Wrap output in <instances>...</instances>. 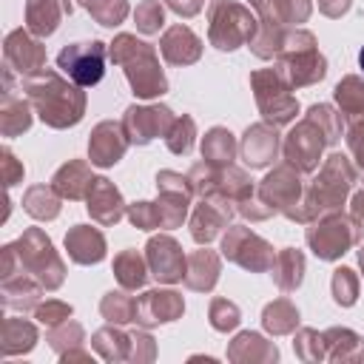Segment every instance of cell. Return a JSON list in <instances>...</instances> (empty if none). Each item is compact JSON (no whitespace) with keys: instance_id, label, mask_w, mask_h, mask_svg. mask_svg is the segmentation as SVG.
<instances>
[{"instance_id":"5","label":"cell","mask_w":364,"mask_h":364,"mask_svg":"<svg viewBox=\"0 0 364 364\" xmlns=\"http://www.w3.org/2000/svg\"><path fill=\"white\" fill-rule=\"evenodd\" d=\"M108 57L122 65L125 80L139 100H154L168 91V80L159 68V57L151 43L136 40L134 34H117L108 48Z\"/></svg>"},{"instance_id":"2","label":"cell","mask_w":364,"mask_h":364,"mask_svg":"<svg viewBox=\"0 0 364 364\" xmlns=\"http://www.w3.org/2000/svg\"><path fill=\"white\" fill-rule=\"evenodd\" d=\"M341 131H344L341 114H336L333 105L316 102L307 108V117L290 128V134L284 136L282 154L296 171L310 173L318 168L321 151L341 139Z\"/></svg>"},{"instance_id":"40","label":"cell","mask_w":364,"mask_h":364,"mask_svg":"<svg viewBox=\"0 0 364 364\" xmlns=\"http://www.w3.org/2000/svg\"><path fill=\"white\" fill-rule=\"evenodd\" d=\"M131 290H111V293H105L102 296V301H100V313H102V318L108 321V324H131L134 321V316H136V299L134 296H128Z\"/></svg>"},{"instance_id":"12","label":"cell","mask_w":364,"mask_h":364,"mask_svg":"<svg viewBox=\"0 0 364 364\" xmlns=\"http://www.w3.org/2000/svg\"><path fill=\"white\" fill-rule=\"evenodd\" d=\"M105 57H108V48L102 40L71 43L57 54V68L80 88H91L105 74Z\"/></svg>"},{"instance_id":"24","label":"cell","mask_w":364,"mask_h":364,"mask_svg":"<svg viewBox=\"0 0 364 364\" xmlns=\"http://www.w3.org/2000/svg\"><path fill=\"white\" fill-rule=\"evenodd\" d=\"M0 290H3V307L6 310H34L40 304V296H43V284L28 276L26 270H17L11 276H0Z\"/></svg>"},{"instance_id":"28","label":"cell","mask_w":364,"mask_h":364,"mask_svg":"<svg viewBox=\"0 0 364 364\" xmlns=\"http://www.w3.org/2000/svg\"><path fill=\"white\" fill-rule=\"evenodd\" d=\"M228 358L236 364H262V361H279V347L273 341H267L259 333H239L230 347H228Z\"/></svg>"},{"instance_id":"22","label":"cell","mask_w":364,"mask_h":364,"mask_svg":"<svg viewBox=\"0 0 364 364\" xmlns=\"http://www.w3.org/2000/svg\"><path fill=\"white\" fill-rule=\"evenodd\" d=\"M250 6L259 14V26L290 31V26H299L310 17V0H250Z\"/></svg>"},{"instance_id":"32","label":"cell","mask_w":364,"mask_h":364,"mask_svg":"<svg viewBox=\"0 0 364 364\" xmlns=\"http://www.w3.org/2000/svg\"><path fill=\"white\" fill-rule=\"evenodd\" d=\"M63 14H68L63 0H26V28L40 40L57 31Z\"/></svg>"},{"instance_id":"31","label":"cell","mask_w":364,"mask_h":364,"mask_svg":"<svg viewBox=\"0 0 364 364\" xmlns=\"http://www.w3.org/2000/svg\"><path fill=\"white\" fill-rule=\"evenodd\" d=\"M321 336L327 361H364V338L350 327H330Z\"/></svg>"},{"instance_id":"3","label":"cell","mask_w":364,"mask_h":364,"mask_svg":"<svg viewBox=\"0 0 364 364\" xmlns=\"http://www.w3.org/2000/svg\"><path fill=\"white\" fill-rule=\"evenodd\" d=\"M355 179H358V171H355L353 159H347L341 154H330L324 159V165L318 168V173L304 185L299 222L307 225V222H313L324 213L341 210V205L347 202V193L353 191Z\"/></svg>"},{"instance_id":"53","label":"cell","mask_w":364,"mask_h":364,"mask_svg":"<svg viewBox=\"0 0 364 364\" xmlns=\"http://www.w3.org/2000/svg\"><path fill=\"white\" fill-rule=\"evenodd\" d=\"M350 216L364 228V191H358V193L353 196V202H350Z\"/></svg>"},{"instance_id":"41","label":"cell","mask_w":364,"mask_h":364,"mask_svg":"<svg viewBox=\"0 0 364 364\" xmlns=\"http://www.w3.org/2000/svg\"><path fill=\"white\" fill-rule=\"evenodd\" d=\"M336 105L344 117H364V80L355 74H347L336 88H333Z\"/></svg>"},{"instance_id":"56","label":"cell","mask_w":364,"mask_h":364,"mask_svg":"<svg viewBox=\"0 0 364 364\" xmlns=\"http://www.w3.org/2000/svg\"><path fill=\"white\" fill-rule=\"evenodd\" d=\"M63 6H65V11L71 14V9H74V6H71V0H63Z\"/></svg>"},{"instance_id":"16","label":"cell","mask_w":364,"mask_h":364,"mask_svg":"<svg viewBox=\"0 0 364 364\" xmlns=\"http://www.w3.org/2000/svg\"><path fill=\"white\" fill-rule=\"evenodd\" d=\"M145 259H148V270L156 282H162V284L182 282L188 256L182 253V247L173 236H168V233L151 236L145 245Z\"/></svg>"},{"instance_id":"42","label":"cell","mask_w":364,"mask_h":364,"mask_svg":"<svg viewBox=\"0 0 364 364\" xmlns=\"http://www.w3.org/2000/svg\"><path fill=\"white\" fill-rule=\"evenodd\" d=\"M193 136H196V122H193V117H188V114L176 117L173 125H171V131L165 134L168 151H171V154H179V156L191 154V148H193Z\"/></svg>"},{"instance_id":"13","label":"cell","mask_w":364,"mask_h":364,"mask_svg":"<svg viewBox=\"0 0 364 364\" xmlns=\"http://www.w3.org/2000/svg\"><path fill=\"white\" fill-rule=\"evenodd\" d=\"M222 256L250 273H264L273 267V247L270 242H264L259 233H253L245 225H228L225 236H222Z\"/></svg>"},{"instance_id":"6","label":"cell","mask_w":364,"mask_h":364,"mask_svg":"<svg viewBox=\"0 0 364 364\" xmlns=\"http://www.w3.org/2000/svg\"><path fill=\"white\" fill-rule=\"evenodd\" d=\"M276 71L287 80L290 88H304L324 80L327 60L318 54L313 31H304V28L287 31L282 51L276 54Z\"/></svg>"},{"instance_id":"55","label":"cell","mask_w":364,"mask_h":364,"mask_svg":"<svg viewBox=\"0 0 364 364\" xmlns=\"http://www.w3.org/2000/svg\"><path fill=\"white\" fill-rule=\"evenodd\" d=\"M358 65H361V71H364V46H361V51H358Z\"/></svg>"},{"instance_id":"8","label":"cell","mask_w":364,"mask_h":364,"mask_svg":"<svg viewBox=\"0 0 364 364\" xmlns=\"http://www.w3.org/2000/svg\"><path fill=\"white\" fill-rule=\"evenodd\" d=\"M259 31V17L236 0H213L208 9V37L216 48L233 51L250 43Z\"/></svg>"},{"instance_id":"47","label":"cell","mask_w":364,"mask_h":364,"mask_svg":"<svg viewBox=\"0 0 364 364\" xmlns=\"http://www.w3.org/2000/svg\"><path fill=\"white\" fill-rule=\"evenodd\" d=\"M134 20H136V28L142 34H156L165 23V9L159 0H142L134 11Z\"/></svg>"},{"instance_id":"54","label":"cell","mask_w":364,"mask_h":364,"mask_svg":"<svg viewBox=\"0 0 364 364\" xmlns=\"http://www.w3.org/2000/svg\"><path fill=\"white\" fill-rule=\"evenodd\" d=\"M358 264H361V273H364V247H358Z\"/></svg>"},{"instance_id":"30","label":"cell","mask_w":364,"mask_h":364,"mask_svg":"<svg viewBox=\"0 0 364 364\" xmlns=\"http://www.w3.org/2000/svg\"><path fill=\"white\" fill-rule=\"evenodd\" d=\"M91 182H94L91 168H88L82 159H71V162H65V165L57 168V173L51 176L54 191H57L63 199H71V202H74V199H85Z\"/></svg>"},{"instance_id":"17","label":"cell","mask_w":364,"mask_h":364,"mask_svg":"<svg viewBox=\"0 0 364 364\" xmlns=\"http://www.w3.org/2000/svg\"><path fill=\"white\" fill-rule=\"evenodd\" d=\"M233 210H236V205H233L230 199H225V196H205V199L193 208V213H191V222H188L191 239H193L196 245L213 242V239L228 228Z\"/></svg>"},{"instance_id":"38","label":"cell","mask_w":364,"mask_h":364,"mask_svg":"<svg viewBox=\"0 0 364 364\" xmlns=\"http://www.w3.org/2000/svg\"><path fill=\"white\" fill-rule=\"evenodd\" d=\"M236 151H239V145L228 128L216 125L202 136V159L210 165H233Z\"/></svg>"},{"instance_id":"43","label":"cell","mask_w":364,"mask_h":364,"mask_svg":"<svg viewBox=\"0 0 364 364\" xmlns=\"http://www.w3.org/2000/svg\"><path fill=\"white\" fill-rule=\"evenodd\" d=\"M330 290L338 307H353L358 301V276L350 267H336L330 279Z\"/></svg>"},{"instance_id":"18","label":"cell","mask_w":364,"mask_h":364,"mask_svg":"<svg viewBox=\"0 0 364 364\" xmlns=\"http://www.w3.org/2000/svg\"><path fill=\"white\" fill-rule=\"evenodd\" d=\"M185 313V301L176 290H148L136 299V316L134 321L145 330L156 327V324H168L176 321Z\"/></svg>"},{"instance_id":"20","label":"cell","mask_w":364,"mask_h":364,"mask_svg":"<svg viewBox=\"0 0 364 364\" xmlns=\"http://www.w3.org/2000/svg\"><path fill=\"white\" fill-rule=\"evenodd\" d=\"M85 202H88L85 208H88L91 219H94L97 225H102V228L117 225V222L125 216V210H128V205H125L119 188H117L111 179H105V176H94Z\"/></svg>"},{"instance_id":"50","label":"cell","mask_w":364,"mask_h":364,"mask_svg":"<svg viewBox=\"0 0 364 364\" xmlns=\"http://www.w3.org/2000/svg\"><path fill=\"white\" fill-rule=\"evenodd\" d=\"M0 156H3L0 159V165H3V182H6V188H11V185H17L23 179V162H17L9 148H3Z\"/></svg>"},{"instance_id":"52","label":"cell","mask_w":364,"mask_h":364,"mask_svg":"<svg viewBox=\"0 0 364 364\" xmlns=\"http://www.w3.org/2000/svg\"><path fill=\"white\" fill-rule=\"evenodd\" d=\"M350 6H353V0H318V11L327 17H341L350 11Z\"/></svg>"},{"instance_id":"7","label":"cell","mask_w":364,"mask_h":364,"mask_svg":"<svg viewBox=\"0 0 364 364\" xmlns=\"http://www.w3.org/2000/svg\"><path fill=\"white\" fill-rule=\"evenodd\" d=\"M304 239H307V247H310L318 259L336 262V259H341L350 247L358 245V239H361V225H358L353 216H347V213H341V210H333V213H324V216L307 222Z\"/></svg>"},{"instance_id":"19","label":"cell","mask_w":364,"mask_h":364,"mask_svg":"<svg viewBox=\"0 0 364 364\" xmlns=\"http://www.w3.org/2000/svg\"><path fill=\"white\" fill-rule=\"evenodd\" d=\"M128 136L122 131V122H114V119H105L100 122L94 131H91V139H88V159L91 165L97 168H111L117 165L125 151H128Z\"/></svg>"},{"instance_id":"1","label":"cell","mask_w":364,"mask_h":364,"mask_svg":"<svg viewBox=\"0 0 364 364\" xmlns=\"http://www.w3.org/2000/svg\"><path fill=\"white\" fill-rule=\"evenodd\" d=\"M20 88L31 102L34 114L48 128H71L85 114V91H80L77 82L65 80L54 68H43L31 77H23Z\"/></svg>"},{"instance_id":"48","label":"cell","mask_w":364,"mask_h":364,"mask_svg":"<svg viewBox=\"0 0 364 364\" xmlns=\"http://www.w3.org/2000/svg\"><path fill=\"white\" fill-rule=\"evenodd\" d=\"M71 304L60 301V299H46L34 307V318L43 324V327H54V324H63L65 318H71Z\"/></svg>"},{"instance_id":"49","label":"cell","mask_w":364,"mask_h":364,"mask_svg":"<svg viewBox=\"0 0 364 364\" xmlns=\"http://www.w3.org/2000/svg\"><path fill=\"white\" fill-rule=\"evenodd\" d=\"M347 151L353 156V165H355L358 176H364V117L350 122V128H347Z\"/></svg>"},{"instance_id":"33","label":"cell","mask_w":364,"mask_h":364,"mask_svg":"<svg viewBox=\"0 0 364 364\" xmlns=\"http://www.w3.org/2000/svg\"><path fill=\"white\" fill-rule=\"evenodd\" d=\"M34 344H37V327L31 321L17 318V316H6L3 318V324H0V353L6 358L28 353Z\"/></svg>"},{"instance_id":"14","label":"cell","mask_w":364,"mask_h":364,"mask_svg":"<svg viewBox=\"0 0 364 364\" xmlns=\"http://www.w3.org/2000/svg\"><path fill=\"white\" fill-rule=\"evenodd\" d=\"M173 111L168 105H131L122 117V131L131 145H148L156 136H165L173 125Z\"/></svg>"},{"instance_id":"23","label":"cell","mask_w":364,"mask_h":364,"mask_svg":"<svg viewBox=\"0 0 364 364\" xmlns=\"http://www.w3.org/2000/svg\"><path fill=\"white\" fill-rule=\"evenodd\" d=\"M219 273H222V259L216 250H193L188 253V262H185V287L188 290H196V293H210L219 282Z\"/></svg>"},{"instance_id":"45","label":"cell","mask_w":364,"mask_h":364,"mask_svg":"<svg viewBox=\"0 0 364 364\" xmlns=\"http://www.w3.org/2000/svg\"><path fill=\"white\" fill-rule=\"evenodd\" d=\"M293 353L301 361H327L324 358V336L313 327H301L293 338Z\"/></svg>"},{"instance_id":"35","label":"cell","mask_w":364,"mask_h":364,"mask_svg":"<svg viewBox=\"0 0 364 364\" xmlns=\"http://www.w3.org/2000/svg\"><path fill=\"white\" fill-rule=\"evenodd\" d=\"M270 273H273V282L279 284V290L293 293L301 284V279H304V253L296 250V247L279 250L276 259H273Z\"/></svg>"},{"instance_id":"9","label":"cell","mask_w":364,"mask_h":364,"mask_svg":"<svg viewBox=\"0 0 364 364\" xmlns=\"http://www.w3.org/2000/svg\"><path fill=\"white\" fill-rule=\"evenodd\" d=\"M14 250H17V259H20V267L34 276L46 290H57L65 279V264L63 259L57 256L51 239L40 230V228H28L23 230V236L14 242Z\"/></svg>"},{"instance_id":"10","label":"cell","mask_w":364,"mask_h":364,"mask_svg":"<svg viewBox=\"0 0 364 364\" xmlns=\"http://www.w3.org/2000/svg\"><path fill=\"white\" fill-rule=\"evenodd\" d=\"M250 88L256 97V105L264 117V122L270 125H287L296 119L299 114V100L293 94V88L287 85V80L276 71V68H259L250 74Z\"/></svg>"},{"instance_id":"34","label":"cell","mask_w":364,"mask_h":364,"mask_svg":"<svg viewBox=\"0 0 364 364\" xmlns=\"http://www.w3.org/2000/svg\"><path fill=\"white\" fill-rule=\"evenodd\" d=\"M31 128V102L17 97L14 91H3L0 102V131L3 136H17Z\"/></svg>"},{"instance_id":"51","label":"cell","mask_w":364,"mask_h":364,"mask_svg":"<svg viewBox=\"0 0 364 364\" xmlns=\"http://www.w3.org/2000/svg\"><path fill=\"white\" fill-rule=\"evenodd\" d=\"M165 6H168L171 11H176L179 17H193V14L202 11L205 0H165Z\"/></svg>"},{"instance_id":"25","label":"cell","mask_w":364,"mask_h":364,"mask_svg":"<svg viewBox=\"0 0 364 364\" xmlns=\"http://www.w3.org/2000/svg\"><path fill=\"white\" fill-rule=\"evenodd\" d=\"M159 51H162L165 63H171V65H191L202 57V40L188 26L176 23L162 34Z\"/></svg>"},{"instance_id":"11","label":"cell","mask_w":364,"mask_h":364,"mask_svg":"<svg viewBox=\"0 0 364 364\" xmlns=\"http://www.w3.org/2000/svg\"><path fill=\"white\" fill-rule=\"evenodd\" d=\"M259 199L264 205L273 208V213L287 216L290 222H299V208H301V196H304V185H301V171H296L290 162L273 168L256 188Z\"/></svg>"},{"instance_id":"15","label":"cell","mask_w":364,"mask_h":364,"mask_svg":"<svg viewBox=\"0 0 364 364\" xmlns=\"http://www.w3.org/2000/svg\"><path fill=\"white\" fill-rule=\"evenodd\" d=\"M3 65L20 77H31L46 68V46L28 28H14L3 43Z\"/></svg>"},{"instance_id":"21","label":"cell","mask_w":364,"mask_h":364,"mask_svg":"<svg viewBox=\"0 0 364 364\" xmlns=\"http://www.w3.org/2000/svg\"><path fill=\"white\" fill-rule=\"evenodd\" d=\"M239 154L245 159V165L250 168H267L276 154H279V134H276V125L270 122H256L245 131L242 136V145H239Z\"/></svg>"},{"instance_id":"36","label":"cell","mask_w":364,"mask_h":364,"mask_svg":"<svg viewBox=\"0 0 364 364\" xmlns=\"http://www.w3.org/2000/svg\"><path fill=\"white\" fill-rule=\"evenodd\" d=\"M148 259L139 250H122L114 256V276L119 282V287L125 290H139L148 282Z\"/></svg>"},{"instance_id":"37","label":"cell","mask_w":364,"mask_h":364,"mask_svg":"<svg viewBox=\"0 0 364 364\" xmlns=\"http://www.w3.org/2000/svg\"><path fill=\"white\" fill-rule=\"evenodd\" d=\"M60 202L63 196L54 191V185H31L26 193H23V208L28 216L40 219V222H48V219H57L60 216Z\"/></svg>"},{"instance_id":"26","label":"cell","mask_w":364,"mask_h":364,"mask_svg":"<svg viewBox=\"0 0 364 364\" xmlns=\"http://www.w3.org/2000/svg\"><path fill=\"white\" fill-rule=\"evenodd\" d=\"M65 250L77 264H97L105 259V236L91 225H74L65 233Z\"/></svg>"},{"instance_id":"44","label":"cell","mask_w":364,"mask_h":364,"mask_svg":"<svg viewBox=\"0 0 364 364\" xmlns=\"http://www.w3.org/2000/svg\"><path fill=\"white\" fill-rule=\"evenodd\" d=\"M85 6V11L100 23V26H119L128 14V3L125 0H80Z\"/></svg>"},{"instance_id":"39","label":"cell","mask_w":364,"mask_h":364,"mask_svg":"<svg viewBox=\"0 0 364 364\" xmlns=\"http://www.w3.org/2000/svg\"><path fill=\"white\" fill-rule=\"evenodd\" d=\"M262 324L270 336H287L299 327V310L290 299H276L262 310Z\"/></svg>"},{"instance_id":"46","label":"cell","mask_w":364,"mask_h":364,"mask_svg":"<svg viewBox=\"0 0 364 364\" xmlns=\"http://www.w3.org/2000/svg\"><path fill=\"white\" fill-rule=\"evenodd\" d=\"M208 318H210V327L219 330V333H228V330H236V324L242 321V313L233 301L228 299H213L210 307H208Z\"/></svg>"},{"instance_id":"29","label":"cell","mask_w":364,"mask_h":364,"mask_svg":"<svg viewBox=\"0 0 364 364\" xmlns=\"http://www.w3.org/2000/svg\"><path fill=\"white\" fill-rule=\"evenodd\" d=\"M91 347H94L97 355L105 358V361H131V358H134V330L125 333L122 324L100 327V330L91 336Z\"/></svg>"},{"instance_id":"4","label":"cell","mask_w":364,"mask_h":364,"mask_svg":"<svg viewBox=\"0 0 364 364\" xmlns=\"http://www.w3.org/2000/svg\"><path fill=\"white\" fill-rule=\"evenodd\" d=\"M156 202H134L128 205L125 216L139 230H156V228H179L188 216V205L193 196L191 179L176 171H159L156 173Z\"/></svg>"},{"instance_id":"27","label":"cell","mask_w":364,"mask_h":364,"mask_svg":"<svg viewBox=\"0 0 364 364\" xmlns=\"http://www.w3.org/2000/svg\"><path fill=\"white\" fill-rule=\"evenodd\" d=\"M46 341L51 344V350L60 355V361H91V353L82 350L85 344V333L74 318H65L63 324L48 327Z\"/></svg>"}]
</instances>
